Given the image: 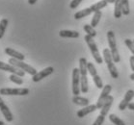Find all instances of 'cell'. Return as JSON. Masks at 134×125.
Segmentation results:
<instances>
[{
    "instance_id": "6da1fadb",
    "label": "cell",
    "mask_w": 134,
    "mask_h": 125,
    "mask_svg": "<svg viewBox=\"0 0 134 125\" xmlns=\"http://www.w3.org/2000/svg\"><path fill=\"white\" fill-rule=\"evenodd\" d=\"M87 60L86 58H80L79 59V71H80V88L81 92L87 93L89 91V85H88V67H87Z\"/></svg>"
},
{
    "instance_id": "7a4b0ae2",
    "label": "cell",
    "mask_w": 134,
    "mask_h": 125,
    "mask_svg": "<svg viewBox=\"0 0 134 125\" xmlns=\"http://www.w3.org/2000/svg\"><path fill=\"white\" fill-rule=\"evenodd\" d=\"M103 61L105 62V64H107V68L109 70L110 75L112 76V78L118 79L119 72H118V69H117L116 66H115V63L113 61L112 54H111L110 49H108V48L103 49Z\"/></svg>"
},
{
    "instance_id": "3957f363",
    "label": "cell",
    "mask_w": 134,
    "mask_h": 125,
    "mask_svg": "<svg viewBox=\"0 0 134 125\" xmlns=\"http://www.w3.org/2000/svg\"><path fill=\"white\" fill-rule=\"evenodd\" d=\"M107 40H108V45H109L110 51L112 54L113 61L115 64L119 63L121 61L120 58V54L118 51V47H117V43H116V38H115V34L113 31H108L107 32Z\"/></svg>"
},
{
    "instance_id": "277c9868",
    "label": "cell",
    "mask_w": 134,
    "mask_h": 125,
    "mask_svg": "<svg viewBox=\"0 0 134 125\" xmlns=\"http://www.w3.org/2000/svg\"><path fill=\"white\" fill-rule=\"evenodd\" d=\"M84 40H85V41L87 43V44H88V46H89V48L91 50V53H92V55H93V57H94V61L97 62L98 64H101L102 62H103V60H102V57H101L100 54H99V51H98V49L97 43H94V38H92V37H90V36H88V35H86L85 37H84Z\"/></svg>"
},
{
    "instance_id": "5b68a950",
    "label": "cell",
    "mask_w": 134,
    "mask_h": 125,
    "mask_svg": "<svg viewBox=\"0 0 134 125\" xmlns=\"http://www.w3.org/2000/svg\"><path fill=\"white\" fill-rule=\"evenodd\" d=\"M9 64L15 67H18L19 69L23 70L24 72H27V73H29L32 76H34L37 73V70L33 67L29 66L28 64H25L23 61H19V60H16V59L11 58L9 59Z\"/></svg>"
},
{
    "instance_id": "8992f818",
    "label": "cell",
    "mask_w": 134,
    "mask_h": 125,
    "mask_svg": "<svg viewBox=\"0 0 134 125\" xmlns=\"http://www.w3.org/2000/svg\"><path fill=\"white\" fill-rule=\"evenodd\" d=\"M30 91L26 88H0V94L2 95H27L29 94Z\"/></svg>"
},
{
    "instance_id": "52a82bcc",
    "label": "cell",
    "mask_w": 134,
    "mask_h": 125,
    "mask_svg": "<svg viewBox=\"0 0 134 125\" xmlns=\"http://www.w3.org/2000/svg\"><path fill=\"white\" fill-rule=\"evenodd\" d=\"M81 92L80 88V71L79 68H73L72 70V93L78 95Z\"/></svg>"
},
{
    "instance_id": "ba28073f",
    "label": "cell",
    "mask_w": 134,
    "mask_h": 125,
    "mask_svg": "<svg viewBox=\"0 0 134 125\" xmlns=\"http://www.w3.org/2000/svg\"><path fill=\"white\" fill-rule=\"evenodd\" d=\"M0 70L8 71V72H11L12 74H15V75H18V76H20V77H23L25 74V72L23 70L19 69V68L14 67L12 64H6V63H4V62H0Z\"/></svg>"
},
{
    "instance_id": "9c48e42d",
    "label": "cell",
    "mask_w": 134,
    "mask_h": 125,
    "mask_svg": "<svg viewBox=\"0 0 134 125\" xmlns=\"http://www.w3.org/2000/svg\"><path fill=\"white\" fill-rule=\"evenodd\" d=\"M111 91H112V86L111 85L104 86V88H102V92H101L100 95H99V97H98V102H97V104H96L97 107H98V109L100 110L101 108H102L104 102L106 101L107 97L109 96Z\"/></svg>"
},
{
    "instance_id": "30bf717a",
    "label": "cell",
    "mask_w": 134,
    "mask_h": 125,
    "mask_svg": "<svg viewBox=\"0 0 134 125\" xmlns=\"http://www.w3.org/2000/svg\"><path fill=\"white\" fill-rule=\"evenodd\" d=\"M133 97H134V91L133 90H128L127 92H126V93H125L124 99H122V102L120 103L119 110H121V111L125 110L128 107L129 103H130V101L133 99Z\"/></svg>"
},
{
    "instance_id": "8fae6325",
    "label": "cell",
    "mask_w": 134,
    "mask_h": 125,
    "mask_svg": "<svg viewBox=\"0 0 134 125\" xmlns=\"http://www.w3.org/2000/svg\"><path fill=\"white\" fill-rule=\"evenodd\" d=\"M53 71H54V68L52 67H46V68L43 69L42 71H40V72H37V73L32 77V80H33L34 82H39L41 80H43V78H46V77H47L48 75L52 74Z\"/></svg>"
},
{
    "instance_id": "7c38bea8",
    "label": "cell",
    "mask_w": 134,
    "mask_h": 125,
    "mask_svg": "<svg viewBox=\"0 0 134 125\" xmlns=\"http://www.w3.org/2000/svg\"><path fill=\"white\" fill-rule=\"evenodd\" d=\"M97 110H98L97 105H88V106L84 107L83 109H81V110H79L77 112V116L81 118V117H84L85 116H87V115L93 113V112H94V111Z\"/></svg>"
},
{
    "instance_id": "4fadbf2b",
    "label": "cell",
    "mask_w": 134,
    "mask_h": 125,
    "mask_svg": "<svg viewBox=\"0 0 134 125\" xmlns=\"http://www.w3.org/2000/svg\"><path fill=\"white\" fill-rule=\"evenodd\" d=\"M5 53H6L8 56H11V58L16 59V60H19V61H23L25 59V56L23 55L22 53L15 51V49L10 48V47L5 48Z\"/></svg>"
},
{
    "instance_id": "5bb4252c",
    "label": "cell",
    "mask_w": 134,
    "mask_h": 125,
    "mask_svg": "<svg viewBox=\"0 0 134 125\" xmlns=\"http://www.w3.org/2000/svg\"><path fill=\"white\" fill-rule=\"evenodd\" d=\"M113 101H114V97H113L112 95H109V96L107 97L106 101L104 102L102 108L100 109V115H101V116H105L107 114H108V112H109V110H110V108H111V106H112Z\"/></svg>"
},
{
    "instance_id": "9a60e30c",
    "label": "cell",
    "mask_w": 134,
    "mask_h": 125,
    "mask_svg": "<svg viewBox=\"0 0 134 125\" xmlns=\"http://www.w3.org/2000/svg\"><path fill=\"white\" fill-rule=\"evenodd\" d=\"M59 36L61 38H70V39H77L79 37V33L77 31L71 30H61L59 32Z\"/></svg>"
},
{
    "instance_id": "2e32d148",
    "label": "cell",
    "mask_w": 134,
    "mask_h": 125,
    "mask_svg": "<svg viewBox=\"0 0 134 125\" xmlns=\"http://www.w3.org/2000/svg\"><path fill=\"white\" fill-rule=\"evenodd\" d=\"M72 102L78 106H83L86 107L89 105V99L85 97H81L79 95H74L72 98Z\"/></svg>"
},
{
    "instance_id": "e0dca14e",
    "label": "cell",
    "mask_w": 134,
    "mask_h": 125,
    "mask_svg": "<svg viewBox=\"0 0 134 125\" xmlns=\"http://www.w3.org/2000/svg\"><path fill=\"white\" fill-rule=\"evenodd\" d=\"M0 110H1V113L2 115L4 116L5 119H6L8 122H11L13 121V119H14V116H13V114L11 113V111H10L9 107L7 106L6 104L4 105L2 108H0Z\"/></svg>"
},
{
    "instance_id": "ac0fdd59",
    "label": "cell",
    "mask_w": 134,
    "mask_h": 125,
    "mask_svg": "<svg viewBox=\"0 0 134 125\" xmlns=\"http://www.w3.org/2000/svg\"><path fill=\"white\" fill-rule=\"evenodd\" d=\"M107 2L106 1H104V0H100L99 2H97V3L93 4L91 7H90V9L92 10V12L93 13H97V12H99L100 10H102L103 8L107 6Z\"/></svg>"
},
{
    "instance_id": "d6986e66",
    "label": "cell",
    "mask_w": 134,
    "mask_h": 125,
    "mask_svg": "<svg viewBox=\"0 0 134 125\" xmlns=\"http://www.w3.org/2000/svg\"><path fill=\"white\" fill-rule=\"evenodd\" d=\"M114 4H115V7H114V16L116 19H120L122 15V1L121 0H116Z\"/></svg>"
},
{
    "instance_id": "ffe728a7",
    "label": "cell",
    "mask_w": 134,
    "mask_h": 125,
    "mask_svg": "<svg viewBox=\"0 0 134 125\" xmlns=\"http://www.w3.org/2000/svg\"><path fill=\"white\" fill-rule=\"evenodd\" d=\"M92 10L90 9V7L89 8H86V9H83V10H80L79 12H77L74 14V19H81L83 17H86V16H88L92 14Z\"/></svg>"
},
{
    "instance_id": "44dd1931",
    "label": "cell",
    "mask_w": 134,
    "mask_h": 125,
    "mask_svg": "<svg viewBox=\"0 0 134 125\" xmlns=\"http://www.w3.org/2000/svg\"><path fill=\"white\" fill-rule=\"evenodd\" d=\"M101 16H102V13L99 11V12H97V13H94V15H93V19H92V21H91V26L93 28H94L96 26H98V22L100 20Z\"/></svg>"
},
{
    "instance_id": "7402d4cb",
    "label": "cell",
    "mask_w": 134,
    "mask_h": 125,
    "mask_svg": "<svg viewBox=\"0 0 134 125\" xmlns=\"http://www.w3.org/2000/svg\"><path fill=\"white\" fill-rule=\"evenodd\" d=\"M8 24H9V21H8L7 19H3L0 21V40L3 38L5 31H6L7 27H8Z\"/></svg>"
},
{
    "instance_id": "603a6c76",
    "label": "cell",
    "mask_w": 134,
    "mask_h": 125,
    "mask_svg": "<svg viewBox=\"0 0 134 125\" xmlns=\"http://www.w3.org/2000/svg\"><path fill=\"white\" fill-rule=\"evenodd\" d=\"M109 120L112 122V123H114L115 125H125V121L122 120L119 116H117L116 115H114V114H111L109 116Z\"/></svg>"
},
{
    "instance_id": "cb8c5ba5",
    "label": "cell",
    "mask_w": 134,
    "mask_h": 125,
    "mask_svg": "<svg viewBox=\"0 0 134 125\" xmlns=\"http://www.w3.org/2000/svg\"><path fill=\"white\" fill-rule=\"evenodd\" d=\"M122 1V14L125 15H128L130 13V8H129V0H121Z\"/></svg>"
},
{
    "instance_id": "d4e9b609",
    "label": "cell",
    "mask_w": 134,
    "mask_h": 125,
    "mask_svg": "<svg viewBox=\"0 0 134 125\" xmlns=\"http://www.w3.org/2000/svg\"><path fill=\"white\" fill-rule=\"evenodd\" d=\"M83 29H84V31L87 33V35H88V36H90V37L94 38L96 36H97V32H96V30L92 27L91 25L85 24V25H84V27H83Z\"/></svg>"
},
{
    "instance_id": "484cf974",
    "label": "cell",
    "mask_w": 134,
    "mask_h": 125,
    "mask_svg": "<svg viewBox=\"0 0 134 125\" xmlns=\"http://www.w3.org/2000/svg\"><path fill=\"white\" fill-rule=\"evenodd\" d=\"M9 79L11 80L13 83L16 84V85H22V84H23V79H22V77L18 76V75H15V74H11L9 77Z\"/></svg>"
},
{
    "instance_id": "4316f807",
    "label": "cell",
    "mask_w": 134,
    "mask_h": 125,
    "mask_svg": "<svg viewBox=\"0 0 134 125\" xmlns=\"http://www.w3.org/2000/svg\"><path fill=\"white\" fill-rule=\"evenodd\" d=\"M93 81H94V85H96V87L98 88H104L103 86V83H102V80H101V78L98 75H96V76L93 77Z\"/></svg>"
},
{
    "instance_id": "83f0119b",
    "label": "cell",
    "mask_w": 134,
    "mask_h": 125,
    "mask_svg": "<svg viewBox=\"0 0 134 125\" xmlns=\"http://www.w3.org/2000/svg\"><path fill=\"white\" fill-rule=\"evenodd\" d=\"M87 67H88V71L90 75L92 77L96 76V75H98V71H97V68L94 67V66L93 64V63H88L87 64Z\"/></svg>"
},
{
    "instance_id": "f1b7e54d",
    "label": "cell",
    "mask_w": 134,
    "mask_h": 125,
    "mask_svg": "<svg viewBox=\"0 0 134 125\" xmlns=\"http://www.w3.org/2000/svg\"><path fill=\"white\" fill-rule=\"evenodd\" d=\"M125 45L127 46V48L130 50L131 53H132L133 56H134V43H133V41H132L131 40H129V39H126V40H125Z\"/></svg>"
},
{
    "instance_id": "f546056e",
    "label": "cell",
    "mask_w": 134,
    "mask_h": 125,
    "mask_svg": "<svg viewBox=\"0 0 134 125\" xmlns=\"http://www.w3.org/2000/svg\"><path fill=\"white\" fill-rule=\"evenodd\" d=\"M104 119H105V116L99 115V116L97 117V119L94 120V122L93 123V125H102L103 124V122H104Z\"/></svg>"
},
{
    "instance_id": "4dcf8cb0",
    "label": "cell",
    "mask_w": 134,
    "mask_h": 125,
    "mask_svg": "<svg viewBox=\"0 0 134 125\" xmlns=\"http://www.w3.org/2000/svg\"><path fill=\"white\" fill-rule=\"evenodd\" d=\"M82 1H83V0H72V1L70 2V8L71 10L76 9L77 7L79 6L80 3H81Z\"/></svg>"
},
{
    "instance_id": "1f68e13d",
    "label": "cell",
    "mask_w": 134,
    "mask_h": 125,
    "mask_svg": "<svg viewBox=\"0 0 134 125\" xmlns=\"http://www.w3.org/2000/svg\"><path fill=\"white\" fill-rule=\"evenodd\" d=\"M129 63H130V67H131V70L134 72V56L132 55L129 59Z\"/></svg>"
},
{
    "instance_id": "d6a6232c",
    "label": "cell",
    "mask_w": 134,
    "mask_h": 125,
    "mask_svg": "<svg viewBox=\"0 0 134 125\" xmlns=\"http://www.w3.org/2000/svg\"><path fill=\"white\" fill-rule=\"evenodd\" d=\"M127 108L129 109V110L134 111V103H129V105H128Z\"/></svg>"
},
{
    "instance_id": "836d02e7",
    "label": "cell",
    "mask_w": 134,
    "mask_h": 125,
    "mask_svg": "<svg viewBox=\"0 0 134 125\" xmlns=\"http://www.w3.org/2000/svg\"><path fill=\"white\" fill-rule=\"evenodd\" d=\"M38 0H28V3L30 4V5H34V4H36V2Z\"/></svg>"
},
{
    "instance_id": "e575fe53",
    "label": "cell",
    "mask_w": 134,
    "mask_h": 125,
    "mask_svg": "<svg viewBox=\"0 0 134 125\" xmlns=\"http://www.w3.org/2000/svg\"><path fill=\"white\" fill-rule=\"evenodd\" d=\"M4 105H5V102L3 101V99H2V98L0 97V108H2Z\"/></svg>"
},
{
    "instance_id": "d590c367",
    "label": "cell",
    "mask_w": 134,
    "mask_h": 125,
    "mask_svg": "<svg viewBox=\"0 0 134 125\" xmlns=\"http://www.w3.org/2000/svg\"><path fill=\"white\" fill-rule=\"evenodd\" d=\"M104 1H106L107 3H115V1H116V0H104Z\"/></svg>"
},
{
    "instance_id": "8d00e7d4",
    "label": "cell",
    "mask_w": 134,
    "mask_h": 125,
    "mask_svg": "<svg viewBox=\"0 0 134 125\" xmlns=\"http://www.w3.org/2000/svg\"><path fill=\"white\" fill-rule=\"evenodd\" d=\"M129 78H130L132 81H134V72L132 74H130V76H129Z\"/></svg>"
},
{
    "instance_id": "74e56055",
    "label": "cell",
    "mask_w": 134,
    "mask_h": 125,
    "mask_svg": "<svg viewBox=\"0 0 134 125\" xmlns=\"http://www.w3.org/2000/svg\"><path fill=\"white\" fill-rule=\"evenodd\" d=\"M0 125H6V124H5L3 121H1V120H0Z\"/></svg>"
},
{
    "instance_id": "f35d334b",
    "label": "cell",
    "mask_w": 134,
    "mask_h": 125,
    "mask_svg": "<svg viewBox=\"0 0 134 125\" xmlns=\"http://www.w3.org/2000/svg\"><path fill=\"white\" fill-rule=\"evenodd\" d=\"M132 41H133V43H134V40H132Z\"/></svg>"
}]
</instances>
